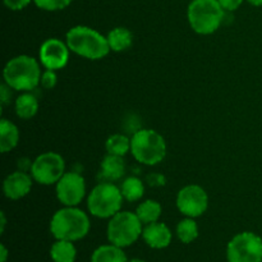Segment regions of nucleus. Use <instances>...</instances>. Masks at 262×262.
<instances>
[{"label":"nucleus","mask_w":262,"mask_h":262,"mask_svg":"<svg viewBox=\"0 0 262 262\" xmlns=\"http://www.w3.org/2000/svg\"><path fill=\"white\" fill-rule=\"evenodd\" d=\"M199 225L193 217H184L178 223L176 229V234L178 239L184 245H189L199 237Z\"/></svg>","instance_id":"nucleus-23"},{"label":"nucleus","mask_w":262,"mask_h":262,"mask_svg":"<svg viewBox=\"0 0 262 262\" xmlns=\"http://www.w3.org/2000/svg\"><path fill=\"white\" fill-rule=\"evenodd\" d=\"M15 114L20 119H31L35 117L38 112V100L35 95L31 92H22L15 99L14 102Z\"/></svg>","instance_id":"nucleus-17"},{"label":"nucleus","mask_w":262,"mask_h":262,"mask_svg":"<svg viewBox=\"0 0 262 262\" xmlns=\"http://www.w3.org/2000/svg\"><path fill=\"white\" fill-rule=\"evenodd\" d=\"M142 232L143 224L136 212L119 211L109 219L106 237L112 245L127 248L142 237Z\"/></svg>","instance_id":"nucleus-7"},{"label":"nucleus","mask_w":262,"mask_h":262,"mask_svg":"<svg viewBox=\"0 0 262 262\" xmlns=\"http://www.w3.org/2000/svg\"><path fill=\"white\" fill-rule=\"evenodd\" d=\"M123 197L120 187L113 182H101L92 188L87 197V209L97 219H110L122 211Z\"/></svg>","instance_id":"nucleus-6"},{"label":"nucleus","mask_w":262,"mask_h":262,"mask_svg":"<svg viewBox=\"0 0 262 262\" xmlns=\"http://www.w3.org/2000/svg\"><path fill=\"white\" fill-rule=\"evenodd\" d=\"M177 207L182 215L196 219L204 215L209 207L207 192L199 184H188L177 194Z\"/></svg>","instance_id":"nucleus-10"},{"label":"nucleus","mask_w":262,"mask_h":262,"mask_svg":"<svg viewBox=\"0 0 262 262\" xmlns=\"http://www.w3.org/2000/svg\"><path fill=\"white\" fill-rule=\"evenodd\" d=\"M69 50L89 60H100L110 53L106 36L89 26H74L66 35Z\"/></svg>","instance_id":"nucleus-2"},{"label":"nucleus","mask_w":262,"mask_h":262,"mask_svg":"<svg viewBox=\"0 0 262 262\" xmlns=\"http://www.w3.org/2000/svg\"><path fill=\"white\" fill-rule=\"evenodd\" d=\"M128 262H146V261H143V260H141V258H132V260H128Z\"/></svg>","instance_id":"nucleus-33"},{"label":"nucleus","mask_w":262,"mask_h":262,"mask_svg":"<svg viewBox=\"0 0 262 262\" xmlns=\"http://www.w3.org/2000/svg\"><path fill=\"white\" fill-rule=\"evenodd\" d=\"M228 262H262V238L253 232L235 234L227 246Z\"/></svg>","instance_id":"nucleus-8"},{"label":"nucleus","mask_w":262,"mask_h":262,"mask_svg":"<svg viewBox=\"0 0 262 262\" xmlns=\"http://www.w3.org/2000/svg\"><path fill=\"white\" fill-rule=\"evenodd\" d=\"M41 63L30 55H17L3 69L4 82L13 91L31 92L41 83Z\"/></svg>","instance_id":"nucleus-1"},{"label":"nucleus","mask_w":262,"mask_h":262,"mask_svg":"<svg viewBox=\"0 0 262 262\" xmlns=\"http://www.w3.org/2000/svg\"><path fill=\"white\" fill-rule=\"evenodd\" d=\"M58 83V76H56L55 71H49L45 69L42 72V76H41V86L45 90H51L56 86Z\"/></svg>","instance_id":"nucleus-26"},{"label":"nucleus","mask_w":262,"mask_h":262,"mask_svg":"<svg viewBox=\"0 0 262 262\" xmlns=\"http://www.w3.org/2000/svg\"><path fill=\"white\" fill-rule=\"evenodd\" d=\"M12 87L8 86L7 83H3L2 86H0V104H2V106H7V105L10 104V101H12Z\"/></svg>","instance_id":"nucleus-28"},{"label":"nucleus","mask_w":262,"mask_h":262,"mask_svg":"<svg viewBox=\"0 0 262 262\" xmlns=\"http://www.w3.org/2000/svg\"><path fill=\"white\" fill-rule=\"evenodd\" d=\"M123 197L128 202L140 201L145 194V184L138 177H128L120 184Z\"/></svg>","instance_id":"nucleus-22"},{"label":"nucleus","mask_w":262,"mask_h":262,"mask_svg":"<svg viewBox=\"0 0 262 262\" xmlns=\"http://www.w3.org/2000/svg\"><path fill=\"white\" fill-rule=\"evenodd\" d=\"M91 229L90 217L77 206H64L51 216L50 233L55 239L77 242L86 237Z\"/></svg>","instance_id":"nucleus-3"},{"label":"nucleus","mask_w":262,"mask_h":262,"mask_svg":"<svg viewBox=\"0 0 262 262\" xmlns=\"http://www.w3.org/2000/svg\"><path fill=\"white\" fill-rule=\"evenodd\" d=\"M161 212H163V207L155 200H146V201L141 202L136 209V214L143 225L159 222Z\"/></svg>","instance_id":"nucleus-21"},{"label":"nucleus","mask_w":262,"mask_h":262,"mask_svg":"<svg viewBox=\"0 0 262 262\" xmlns=\"http://www.w3.org/2000/svg\"><path fill=\"white\" fill-rule=\"evenodd\" d=\"M225 13L219 0H192L187 9V17L194 32L199 35H211L219 30Z\"/></svg>","instance_id":"nucleus-5"},{"label":"nucleus","mask_w":262,"mask_h":262,"mask_svg":"<svg viewBox=\"0 0 262 262\" xmlns=\"http://www.w3.org/2000/svg\"><path fill=\"white\" fill-rule=\"evenodd\" d=\"M106 152L110 155L123 156L124 158L128 152H130V138H128L122 133H115L107 137L105 142Z\"/></svg>","instance_id":"nucleus-24"},{"label":"nucleus","mask_w":262,"mask_h":262,"mask_svg":"<svg viewBox=\"0 0 262 262\" xmlns=\"http://www.w3.org/2000/svg\"><path fill=\"white\" fill-rule=\"evenodd\" d=\"M0 220H2V225H0V233H4L5 225H7V217H5L4 211L0 212Z\"/></svg>","instance_id":"nucleus-31"},{"label":"nucleus","mask_w":262,"mask_h":262,"mask_svg":"<svg viewBox=\"0 0 262 262\" xmlns=\"http://www.w3.org/2000/svg\"><path fill=\"white\" fill-rule=\"evenodd\" d=\"M19 142V129L9 119L0 120V151L3 154L10 152Z\"/></svg>","instance_id":"nucleus-16"},{"label":"nucleus","mask_w":262,"mask_h":262,"mask_svg":"<svg viewBox=\"0 0 262 262\" xmlns=\"http://www.w3.org/2000/svg\"><path fill=\"white\" fill-rule=\"evenodd\" d=\"M243 2L245 0H219L220 5L225 12H234L243 4Z\"/></svg>","instance_id":"nucleus-29"},{"label":"nucleus","mask_w":262,"mask_h":262,"mask_svg":"<svg viewBox=\"0 0 262 262\" xmlns=\"http://www.w3.org/2000/svg\"><path fill=\"white\" fill-rule=\"evenodd\" d=\"M130 154L143 165H158L166 156V142L156 130L142 128L130 137Z\"/></svg>","instance_id":"nucleus-4"},{"label":"nucleus","mask_w":262,"mask_h":262,"mask_svg":"<svg viewBox=\"0 0 262 262\" xmlns=\"http://www.w3.org/2000/svg\"><path fill=\"white\" fill-rule=\"evenodd\" d=\"M91 262H128V258L123 248L109 243L99 246L92 252Z\"/></svg>","instance_id":"nucleus-19"},{"label":"nucleus","mask_w":262,"mask_h":262,"mask_svg":"<svg viewBox=\"0 0 262 262\" xmlns=\"http://www.w3.org/2000/svg\"><path fill=\"white\" fill-rule=\"evenodd\" d=\"M142 238L146 245L154 250H164L169 247L173 239V233L165 223H151L143 227Z\"/></svg>","instance_id":"nucleus-14"},{"label":"nucleus","mask_w":262,"mask_h":262,"mask_svg":"<svg viewBox=\"0 0 262 262\" xmlns=\"http://www.w3.org/2000/svg\"><path fill=\"white\" fill-rule=\"evenodd\" d=\"M107 43L110 50L114 53H122L128 50L133 43V33L125 27H115L107 33Z\"/></svg>","instance_id":"nucleus-18"},{"label":"nucleus","mask_w":262,"mask_h":262,"mask_svg":"<svg viewBox=\"0 0 262 262\" xmlns=\"http://www.w3.org/2000/svg\"><path fill=\"white\" fill-rule=\"evenodd\" d=\"M246 2H248L253 7H262V0H246Z\"/></svg>","instance_id":"nucleus-32"},{"label":"nucleus","mask_w":262,"mask_h":262,"mask_svg":"<svg viewBox=\"0 0 262 262\" xmlns=\"http://www.w3.org/2000/svg\"><path fill=\"white\" fill-rule=\"evenodd\" d=\"M31 2H33V0H3V3H4L8 9L15 10V12L25 9L26 7L31 4Z\"/></svg>","instance_id":"nucleus-27"},{"label":"nucleus","mask_w":262,"mask_h":262,"mask_svg":"<svg viewBox=\"0 0 262 262\" xmlns=\"http://www.w3.org/2000/svg\"><path fill=\"white\" fill-rule=\"evenodd\" d=\"M50 257L54 262H74L77 258V250L74 242L55 239L51 245Z\"/></svg>","instance_id":"nucleus-20"},{"label":"nucleus","mask_w":262,"mask_h":262,"mask_svg":"<svg viewBox=\"0 0 262 262\" xmlns=\"http://www.w3.org/2000/svg\"><path fill=\"white\" fill-rule=\"evenodd\" d=\"M86 192V181L77 171H68L55 184L56 199L63 206H78Z\"/></svg>","instance_id":"nucleus-11"},{"label":"nucleus","mask_w":262,"mask_h":262,"mask_svg":"<svg viewBox=\"0 0 262 262\" xmlns=\"http://www.w3.org/2000/svg\"><path fill=\"white\" fill-rule=\"evenodd\" d=\"M33 178L31 174L23 170H15L13 173L8 174L7 178L3 182V193L8 200H17L23 199L27 196L32 189Z\"/></svg>","instance_id":"nucleus-13"},{"label":"nucleus","mask_w":262,"mask_h":262,"mask_svg":"<svg viewBox=\"0 0 262 262\" xmlns=\"http://www.w3.org/2000/svg\"><path fill=\"white\" fill-rule=\"evenodd\" d=\"M30 171L36 183L41 186H53L66 174V161L60 154L48 151L32 161Z\"/></svg>","instance_id":"nucleus-9"},{"label":"nucleus","mask_w":262,"mask_h":262,"mask_svg":"<svg viewBox=\"0 0 262 262\" xmlns=\"http://www.w3.org/2000/svg\"><path fill=\"white\" fill-rule=\"evenodd\" d=\"M33 3L36 7L46 12H56V10H63L69 7L72 0H33Z\"/></svg>","instance_id":"nucleus-25"},{"label":"nucleus","mask_w":262,"mask_h":262,"mask_svg":"<svg viewBox=\"0 0 262 262\" xmlns=\"http://www.w3.org/2000/svg\"><path fill=\"white\" fill-rule=\"evenodd\" d=\"M125 173V163L123 156L110 155L107 154L101 161V174L102 178L107 182H115L123 178Z\"/></svg>","instance_id":"nucleus-15"},{"label":"nucleus","mask_w":262,"mask_h":262,"mask_svg":"<svg viewBox=\"0 0 262 262\" xmlns=\"http://www.w3.org/2000/svg\"><path fill=\"white\" fill-rule=\"evenodd\" d=\"M68 45L56 37L48 38L43 41L38 50V60L41 66L49 71H60L69 61Z\"/></svg>","instance_id":"nucleus-12"},{"label":"nucleus","mask_w":262,"mask_h":262,"mask_svg":"<svg viewBox=\"0 0 262 262\" xmlns=\"http://www.w3.org/2000/svg\"><path fill=\"white\" fill-rule=\"evenodd\" d=\"M8 256H9V251L5 247V245H0V262H7Z\"/></svg>","instance_id":"nucleus-30"}]
</instances>
